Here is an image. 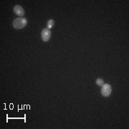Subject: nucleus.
Returning <instances> with one entry per match:
<instances>
[{
    "mask_svg": "<svg viewBox=\"0 0 129 129\" xmlns=\"http://www.w3.org/2000/svg\"><path fill=\"white\" fill-rule=\"evenodd\" d=\"M13 27L17 29H21L27 24V19L24 17H18L13 21Z\"/></svg>",
    "mask_w": 129,
    "mask_h": 129,
    "instance_id": "obj_1",
    "label": "nucleus"
},
{
    "mask_svg": "<svg viewBox=\"0 0 129 129\" xmlns=\"http://www.w3.org/2000/svg\"><path fill=\"white\" fill-rule=\"evenodd\" d=\"M112 92V87L108 83H104L103 85L101 90V93L103 97H108L111 95Z\"/></svg>",
    "mask_w": 129,
    "mask_h": 129,
    "instance_id": "obj_2",
    "label": "nucleus"
},
{
    "mask_svg": "<svg viewBox=\"0 0 129 129\" xmlns=\"http://www.w3.org/2000/svg\"><path fill=\"white\" fill-rule=\"evenodd\" d=\"M41 37L42 41L46 42L50 40L51 37V31L48 28H45L42 30Z\"/></svg>",
    "mask_w": 129,
    "mask_h": 129,
    "instance_id": "obj_3",
    "label": "nucleus"
},
{
    "mask_svg": "<svg viewBox=\"0 0 129 129\" xmlns=\"http://www.w3.org/2000/svg\"><path fill=\"white\" fill-rule=\"evenodd\" d=\"M13 11L15 13V14H17V16L22 17L24 15V10L23 7H21L20 5H16L14 6V7L13 8Z\"/></svg>",
    "mask_w": 129,
    "mask_h": 129,
    "instance_id": "obj_4",
    "label": "nucleus"
},
{
    "mask_svg": "<svg viewBox=\"0 0 129 129\" xmlns=\"http://www.w3.org/2000/svg\"><path fill=\"white\" fill-rule=\"evenodd\" d=\"M54 24H55V21L53 20V19H50V20H48V22H47V28H48V29H52V28L54 27Z\"/></svg>",
    "mask_w": 129,
    "mask_h": 129,
    "instance_id": "obj_5",
    "label": "nucleus"
},
{
    "mask_svg": "<svg viewBox=\"0 0 129 129\" xmlns=\"http://www.w3.org/2000/svg\"><path fill=\"white\" fill-rule=\"evenodd\" d=\"M96 84L98 85V86H101L102 87L103 85L104 84V80L102 78H98L96 80Z\"/></svg>",
    "mask_w": 129,
    "mask_h": 129,
    "instance_id": "obj_6",
    "label": "nucleus"
}]
</instances>
